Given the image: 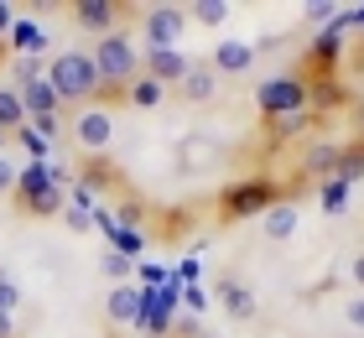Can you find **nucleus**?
Listing matches in <instances>:
<instances>
[{"label":"nucleus","mask_w":364,"mask_h":338,"mask_svg":"<svg viewBox=\"0 0 364 338\" xmlns=\"http://www.w3.org/2000/svg\"><path fill=\"white\" fill-rule=\"evenodd\" d=\"M94 73H99V94H94V105H120L125 89L136 83L141 73V53H136V37L130 31H109V37H99L94 42Z\"/></svg>","instance_id":"nucleus-1"},{"label":"nucleus","mask_w":364,"mask_h":338,"mask_svg":"<svg viewBox=\"0 0 364 338\" xmlns=\"http://www.w3.org/2000/svg\"><path fill=\"white\" fill-rule=\"evenodd\" d=\"M281 198H291L281 182L271 177H240V182H229V188L219 193V218L224 224H245V218H266Z\"/></svg>","instance_id":"nucleus-2"},{"label":"nucleus","mask_w":364,"mask_h":338,"mask_svg":"<svg viewBox=\"0 0 364 338\" xmlns=\"http://www.w3.org/2000/svg\"><path fill=\"white\" fill-rule=\"evenodd\" d=\"M47 83L58 89L63 105H94L99 94V73L89 53H53L47 58Z\"/></svg>","instance_id":"nucleus-3"},{"label":"nucleus","mask_w":364,"mask_h":338,"mask_svg":"<svg viewBox=\"0 0 364 338\" xmlns=\"http://www.w3.org/2000/svg\"><path fill=\"white\" fill-rule=\"evenodd\" d=\"M16 208L31 213V218H58V213H68V198H63V188L53 177H47V162H26L21 167V177H16Z\"/></svg>","instance_id":"nucleus-4"},{"label":"nucleus","mask_w":364,"mask_h":338,"mask_svg":"<svg viewBox=\"0 0 364 338\" xmlns=\"http://www.w3.org/2000/svg\"><path fill=\"white\" fill-rule=\"evenodd\" d=\"M255 110L260 120H287V115H302L312 110V83L302 73H276L255 89Z\"/></svg>","instance_id":"nucleus-5"},{"label":"nucleus","mask_w":364,"mask_h":338,"mask_svg":"<svg viewBox=\"0 0 364 338\" xmlns=\"http://www.w3.org/2000/svg\"><path fill=\"white\" fill-rule=\"evenodd\" d=\"M182 31H188V11L182 6H151L141 16V42L146 47H182Z\"/></svg>","instance_id":"nucleus-6"},{"label":"nucleus","mask_w":364,"mask_h":338,"mask_svg":"<svg viewBox=\"0 0 364 338\" xmlns=\"http://www.w3.org/2000/svg\"><path fill=\"white\" fill-rule=\"evenodd\" d=\"M73 141L89 151V157H105V146L114 141V120H109V110H99V105H84L73 115Z\"/></svg>","instance_id":"nucleus-7"},{"label":"nucleus","mask_w":364,"mask_h":338,"mask_svg":"<svg viewBox=\"0 0 364 338\" xmlns=\"http://www.w3.org/2000/svg\"><path fill=\"white\" fill-rule=\"evenodd\" d=\"M188 53L182 47H146L141 53V73L146 78H156V83H167V89H177L182 78H188Z\"/></svg>","instance_id":"nucleus-8"},{"label":"nucleus","mask_w":364,"mask_h":338,"mask_svg":"<svg viewBox=\"0 0 364 338\" xmlns=\"http://www.w3.org/2000/svg\"><path fill=\"white\" fill-rule=\"evenodd\" d=\"M73 26L89 31V37H109V31H120V6L114 0H73Z\"/></svg>","instance_id":"nucleus-9"},{"label":"nucleus","mask_w":364,"mask_h":338,"mask_svg":"<svg viewBox=\"0 0 364 338\" xmlns=\"http://www.w3.org/2000/svg\"><path fill=\"white\" fill-rule=\"evenodd\" d=\"M255 63V47L250 42H235V37H224L219 47H213V58H208V68L219 78H229V73H245V68Z\"/></svg>","instance_id":"nucleus-10"},{"label":"nucleus","mask_w":364,"mask_h":338,"mask_svg":"<svg viewBox=\"0 0 364 338\" xmlns=\"http://www.w3.org/2000/svg\"><path fill=\"white\" fill-rule=\"evenodd\" d=\"M109 323H136V317L146 312V286H136V281H125V286H114L109 292Z\"/></svg>","instance_id":"nucleus-11"},{"label":"nucleus","mask_w":364,"mask_h":338,"mask_svg":"<svg viewBox=\"0 0 364 338\" xmlns=\"http://www.w3.org/2000/svg\"><path fill=\"white\" fill-rule=\"evenodd\" d=\"M16 94H21V105H26V120H47V115L63 110V99H58V89H53L47 78L26 83V89H16Z\"/></svg>","instance_id":"nucleus-12"},{"label":"nucleus","mask_w":364,"mask_h":338,"mask_svg":"<svg viewBox=\"0 0 364 338\" xmlns=\"http://www.w3.org/2000/svg\"><path fill=\"white\" fill-rule=\"evenodd\" d=\"M177 89H182V99H188V105H208V99L219 94V73H213L208 63H193L188 78H182Z\"/></svg>","instance_id":"nucleus-13"},{"label":"nucleus","mask_w":364,"mask_h":338,"mask_svg":"<svg viewBox=\"0 0 364 338\" xmlns=\"http://www.w3.org/2000/svg\"><path fill=\"white\" fill-rule=\"evenodd\" d=\"M260 224H266V240H291L296 224H302V208H296V198H281L276 208L260 218Z\"/></svg>","instance_id":"nucleus-14"},{"label":"nucleus","mask_w":364,"mask_h":338,"mask_svg":"<svg viewBox=\"0 0 364 338\" xmlns=\"http://www.w3.org/2000/svg\"><path fill=\"white\" fill-rule=\"evenodd\" d=\"M219 302H224L229 317H240V323H250V317H255V292L245 281H224L219 286Z\"/></svg>","instance_id":"nucleus-15"},{"label":"nucleus","mask_w":364,"mask_h":338,"mask_svg":"<svg viewBox=\"0 0 364 338\" xmlns=\"http://www.w3.org/2000/svg\"><path fill=\"white\" fill-rule=\"evenodd\" d=\"M333 182H343V188H354V182H364V141H349V146H338V162H333Z\"/></svg>","instance_id":"nucleus-16"},{"label":"nucleus","mask_w":364,"mask_h":338,"mask_svg":"<svg viewBox=\"0 0 364 338\" xmlns=\"http://www.w3.org/2000/svg\"><path fill=\"white\" fill-rule=\"evenodd\" d=\"M349 89H343L338 78H312V115H328V110H343L349 105Z\"/></svg>","instance_id":"nucleus-17"},{"label":"nucleus","mask_w":364,"mask_h":338,"mask_svg":"<svg viewBox=\"0 0 364 338\" xmlns=\"http://www.w3.org/2000/svg\"><path fill=\"white\" fill-rule=\"evenodd\" d=\"M161 99H167V83H156V78H146V73H136V83L125 89V105H136V110H156Z\"/></svg>","instance_id":"nucleus-18"},{"label":"nucleus","mask_w":364,"mask_h":338,"mask_svg":"<svg viewBox=\"0 0 364 338\" xmlns=\"http://www.w3.org/2000/svg\"><path fill=\"white\" fill-rule=\"evenodd\" d=\"M333 162H338V146L333 141H318V146H312L307 151V157H302V177H333Z\"/></svg>","instance_id":"nucleus-19"},{"label":"nucleus","mask_w":364,"mask_h":338,"mask_svg":"<svg viewBox=\"0 0 364 338\" xmlns=\"http://www.w3.org/2000/svg\"><path fill=\"white\" fill-rule=\"evenodd\" d=\"M323 115H312V110H302V115H287V120H266L271 125V141H296L302 130H312Z\"/></svg>","instance_id":"nucleus-20"},{"label":"nucleus","mask_w":364,"mask_h":338,"mask_svg":"<svg viewBox=\"0 0 364 338\" xmlns=\"http://www.w3.org/2000/svg\"><path fill=\"white\" fill-rule=\"evenodd\" d=\"M21 125H26V105H21V94H16V89H0V130L16 135Z\"/></svg>","instance_id":"nucleus-21"},{"label":"nucleus","mask_w":364,"mask_h":338,"mask_svg":"<svg viewBox=\"0 0 364 338\" xmlns=\"http://www.w3.org/2000/svg\"><path fill=\"white\" fill-rule=\"evenodd\" d=\"M11 73H16V89H26V83H37V78H47V58H37V53H16V63H11Z\"/></svg>","instance_id":"nucleus-22"},{"label":"nucleus","mask_w":364,"mask_h":338,"mask_svg":"<svg viewBox=\"0 0 364 338\" xmlns=\"http://www.w3.org/2000/svg\"><path fill=\"white\" fill-rule=\"evenodd\" d=\"M78 177H84L78 188H84V193H94V188H109V182L120 177V172H114V167H109L105 157H89V162H84V172H78Z\"/></svg>","instance_id":"nucleus-23"},{"label":"nucleus","mask_w":364,"mask_h":338,"mask_svg":"<svg viewBox=\"0 0 364 338\" xmlns=\"http://www.w3.org/2000/svg\"><path fill=\"white\" fill-rule=\"evenodd\" d=\"M188 21H198V26H224L229 21V6H224V0H193Z\"/></svg>","instance_id":"nucleus-24"},{"label":"nucleus","mask_w":364,"mask_h":338,"mask_svg":"<svg viewBox=\"0 0 364 338\" xmlns=\"http://www.w3.org/2000/svg\"><path fill=\"white\" fill-rule=\"evenodd\" d=\"M16 141H21V146L31 151V162H47V157H53V141H47V135H42L37 125H31V120H26L21 130H16Z\"/></svg>","instance_id":"nucleus-25"},{"label":"nucleus","mask_w":364,"mask_h":338,"mask_svg":"<svg viewBox=\"0 0 364 338\" xmlns=\"http://www.w3.org/2000/svg\"><path fill=\"white\" fill-rule=\"evenodd\" d=\"M11 42H16V47H31V53H42V31L31 26V21H16V26H11Z\"/></svg>","instance_id":"nucleus-26"},{"label":"nucleus","mask_w":364,"mask_h":338,"mask_svg":"<svg viewBox=\"0 0 364 338\" xmlns=\"http://www.w3.org/2000/svg\"><path fill=\"white\" fill-rule=\"evenodd\" d=\"M343 203H349V188L328 177V182H323V208H328V213H343Z\"/></svg>","instance_id":"nucleus-27"},{"label":"nucleus","mask_w":364,"mask_h":338,"mask_svg":"<svg viewBox=\"0 0 364 338\" xmlns=\"http://www.w3.org/2000/svg\"><path fill=\"white\" fill-rule=\"evenodd\" d=\"M105 270L114 276V286H125V281H130V255H125V250H109V255H105Z\"/></svg>","instance_id":"nucleus-28"},{"label":"nucleus","mask_w":364,"mask_h":338,"mask_svg":"<svg viewBox=\"0 0 364 338\" xmlns=\"http://www.w3.org/2000/svg\"><path fill=\"white\" fill-rule=\"evenodd\" d=\"M16 177H21V167L11 157H0V193H16Z\"/></svg>","instance_id":"nucleus-29"},{"label":"nucleus","mask_w":364,"mask_h":338,"mask_svg":"<svg viewBox=\"0 0 364 338\" xmlns=\"http://www.w3.org/2000/svg\"><path fill=\"white\" fill-rule=\"evenodd\" d=\"M11 26H16V6H6V0H0V42L11 37Z\"/></svg>","instance_id":"nucleus-30"},{"label":"nucleus","mask_w":364,"mask_h":338,"mask_svg":"<svg viewBox=\"0 0 364 338\" xmlns=\"http://www.w3.org/2000/svg\"><path fill=\"white\" fill-rule=\"evenodd\" d=\"M343 312H349V328H364V297H354Z\"/></svg>","instance_id":"nucleus-31"},{"label":"nucleus","mask_w":364,"mask_h":338,"mask_svg":"<svg viewBox=\"0 0 364 338\" xmlns=\"http://www.w3.org/2000/svg\"><path fill=\"white\" fill-rule=\"evenodd\" d=\"M188 307H193V312H203V307H208V297L198 292V286H188Z\"/></svg>","instance_id":"nucleus-32"},{"label":"nucleus","mask_w":364,"mask_h":338,"mask_svg":"<svg viewBox=\"0 0 364 338\" xmlns=\"http://www.w3.org/2000/svg\"><path fill=\"white\" fill-rule=\"evenodd\" d=\"M349 270H354V281H359V292H364V250H359V255L349 260Z\"/></svg>","instance_id":"nucleus-33"},{"label":"nucleus","mask_w":364,"mask_h":338,"mask_svg":"<svg viewBox=\"0 0 364 338\" xmlns=\"http://www.w3.org/2000/svg\"><path fill=\"white\" fill-rule=\"evenodd\" d=\"M0 338H16V323H11V312H0Z\"/></svg>","instance_id":"nucleus-34"},{"label":"nucleus","mask_w":364,"mask_h":338,"mask_svg":"<svg viewBox=\"0 0 364 338\" xmlns=\"http://www.w3.org/2000/svg\"><path fill=\"white\" fill-rule=\"evenodd\" d=\"M354 120H359V141H364V105H359V110H354Z\"/></svg>","instance_id":"nucleus-35"},{"label":"nucleus","mask_w":364,"mask_h":338,"mask_svg":"<svg viewBox=\"0 0 364 338\" xmlns=\"http://www.w3.org/2000/svg\"><path fill=\"white\" fill-rule=\"evenodd\" d=\"M6 141H11V135H6V130H0V157H6Z\"/></svg>","instance_id":"nucleus-36"},{"label":"nucleus","mask_w":364,"mask_h":338,"mask_svg":"<svg viewBox=\"0 0 364 338\" xmlns=\"http://www.w3.org/2000/svg\"><path fill=\"white\" fill-rule=\"evenodd\" d=\"M0 68H6V42H0Z\"/></svg>","instance_id":"nucleus-37"},{"label":"nucleus","mask_w":364,"mask_h":338,"mask_svg":"<svg viewBox=\"0 0 364 338\" xmlns=\"http://www.w3.org/2000/svg\"><path fill=\"white\" fill-rule=\"evenodd\" d=\"M359 203H364V193H359Z\"/></svg>","instance_id":"nucleus-38"}]
</instances>
